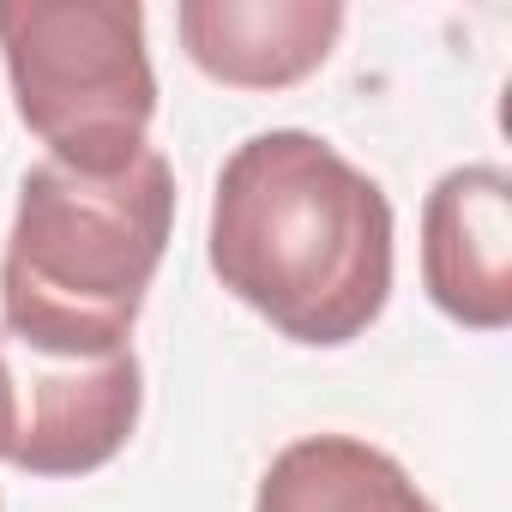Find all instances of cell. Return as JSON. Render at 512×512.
Returning <instances> with one entry per match:
<instances>
[{
	"label": "cell",
	"mask_w": 512,
	"mask_h": 512,
	"mask_svg": "<svg viewBox=\"0 0 512 512\" xmlns=\"http://www.w3.org/2000/svg\"><path fill=\"white\" fill-rule=\"evenodd\" d=\"M422 284L464 332L512 326V181L500 163H464L422 199Z\"/></svg>",
	"instance_id": "5b68a950"
},
{
	"label": "cell",
	"mask_w": 512,
	"mask_h": 512,
	"mask_svg": "<svg viewBox=\"0 0 512 512\" xmlns=\"http://www.w3.org/2000/svg\"><path fill=\"white\" fill-rule=\"evenodd\" d=\"M169 229L175 169L157 145L115 175L31 163L0 253V332L67 362L133 350Z\"/></svg>",
	"instance_id": "7a4b0ae2"
},
{
	"label": "cell",
	"mask_w": 512,
	"mask_h": 512,
	"mask_svg": "<svg viewBox=\"0 0 512 512\" xmlns=\"http://www.w3.org/2000/svg\"><path fill=\"white\" fill-rule=\"evenodd\" d=\"M0 440H7V362H0Z\"/></svg>",
	"instance_id": "ba28073f"
},
{
	"label": "cell",
	"mask_w": 512,
	"mask_h": 512,
	"mask_svg": "<svg viewBox=\"0 0 512 512\" xmlns=\"http://www.w3.org/2000/svg\"><path fill=\"white\" fill-rule=\"evenodd\" d=\"M187 61L229 91H290L320 73L344 37L338 0H181Z\"/></svg>",
	"instance_id": "8992f818"
},
{
	"label": "cell",
	"mask_w": 512,
	"mask_h": 512,
	"mask_svg": "<svg viewBox=\"0 0 512 512\" xmlns=\"http://www.w3.org/2000/svg\"><path fill=\"white\" fill-rule=\"evenodd\" d=\"M0 362H7L0 464L25 476H91L109 458H121L145 410V368L133 350L67 362L37 356L0 332Z\"/></svg>",
	"instance_id": "277c9868"
},
{
	"label": "cell",
	"mask_w": 512,
	"mask_h": 512,
	"mask_svg": "<svg viewBox=\"0 0 512 512\" xmlns=\"http://www.w3.org/2000/svg\"><path fill=\"white\" fill-rule=\"evenodd\" d=\"M205 260L278 338L344 350L392 302V199L320 133H253L217 169Z\"/></svg>",
	"instance_id": "6da1fadb"
},
{
	"label": "cell",
	"mask_w": 512,
	"mask_h": 512,
	"mask_svg": "<svg viewBox=\"0 0 512 512\" xmlns=\"http://www.w3.org/2000/svg\"><path fill=\"white\" fill-rule=\"evenodd\" d=\"M253 512H440V506L416 488V476L392 452L356 434H302L266 464L260 488H253Z\"/></svg>",
	"instance_id": "52a82bcc"
},
{
	"label": "cell",
	"mask_w": 512,
	"mask_h": 512,
	"mask_svg": "<svg viewBox=\"0 0 512 512\" xmlns=\"http://www.w3.org/2000/svg\"><path fill=\"white\" fill-rule=\"evenodd\" d=\"M0 61L49 163L115 175L145 151L157 73L139 0H0Z\"/></svg>",
	"instance_id": "3957f363"
}]
</instances>
